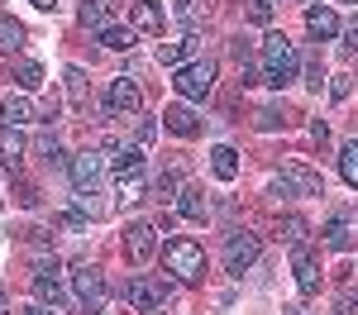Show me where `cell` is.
Here are the masks:
<instances>
[{"mask_svg": "<svg viewBox=\"0 0 358 315\" xmlns=\"http://www.w3.org/2000/svg\"><path fill=\"white\" fill-rule=\"evenodd\" d=\"M210 172H215L220 182H234V177H239V153H234L229 143H220V148L210 153Z\"/></svg>", "mask_w": 358, "mask_h": 315, "instance_id": "21", "label": "cell"}, {"mask_svg": "<svg viewBox=\"0 0 358 315\" xmlns=\"http://www.w3.org/2000/svg\"><path fill=\"white\" fill-rule=\"evenodd\" d=\"M143 110V91H138L134 77H115L110 86H106V115H115V119H129V115Z\"/></svg>", "mask_w": 358, "mask_h": 315, "instance_id": "6", "label": "cell"}, {"mask_svg": "<svg viewBox=\"0 0 358 315\" xmlns=\"http://www.w3.org/2000/svg\"><path fill=\"white\" fill-rule=\"evenodd\" d=\"M106 20H110V0H86L82 5V24L86 29H106Z\"/></svg>", "mask_w": 358, "mask_h": 315, "instance_id": "27", "label": "cell"}, {"mask_svg": "<svg viewBox=\"0 0 358 315\" xmlns=\"http://www.w3.org/2000/svg\"><path fill=\"white\" fill-rule=\"evenodd\" d=\"M196 43H201L196 34L177 38V43H158V62H163V67H187V57L196 53Z\"/></svg>", "mask_w": 358, "mask_h": 315, "instance_id": "20", "label": "cell"}, {"mask_svg": "<svg viewBox=\"0 0 358 315\" xmlns=\"http://www.w3.org/2000/svg\"><path fill=\"white\" fill-rule=\"evenodd\" d=\"M101 148H106L110 168H120V172H138L143 168V143H101Z\"/></svg>", "mask_w": 358, "mask_h": 315, "instance_id": "15", "label": "cell"}, {"mask_svg": "<svg viewBox=\"0 0 358 315\" xmlns=\"http://www.w3.org/2000/svg\"><path fill=\"white\" fill-rule=\"evenodd\" d=\"M296 72H301L296 43H292L287 34H268V38H263V82L282 91V86L296 82Z\"/></svg>", "mask_w": 358, "mask_h": 315, "instance_id": "1", "label": "cell"}, {"mask_svg": "<svg viewBox=\"0 0 358 315\" xmlns=\"http://www.w3.org/2000/svg\"><path fill=\"white\" fill-rule=\"evenodd\" d=\"M258 254H263V239L248 234V229H234L229 244H224V268H229V277H244L248 268L258 263Z\"/></svg>", "mask_w": 358, "mask_h": 315, "instance_id": "5", "label": "cell"}, {"mask_svg": "<svg viewBox=\"0 0 358 315\" xmlns=\"http://www.w3.org/2000/svg\"><path fill=\"white\" fill-rule=\"evenodd\" d=\"M134 29H143V34H163L167 29V10L158 5V0H134Z\"/></svg>", "mask_w": 358, "mask_h": 315, "instance_id": "16", "label": "cell"}, {"mask_svg": "<svg viewBox=\"0 0 358 315\" xmlns=\"http://www.w3.org/2000/svg\"><path fill=\"white\" fill-rule=\"evenodd\" d=\"M115 196H120V205H129V200H143V182H138V172H124V177H120Z\"/></svg>", "mask_w": 358, "mask_h": 315, "instance_id": "31", "label": "cell"}, {"mask_svg": "<svg viewBox=\"0 0 358 315\" xmlns=\"http://www.w3.org/2000/svg\"><path fill=\"white\" fill-rule=\"evenodd\" d=\"M349 91H354V77H330V96L334 101H349Z\"/></svg>", "mask_w": 358, "mask_h": 315, "instance_id": "34", "label": "cell"}, {"mask_svg": "<svg viewBox=\"0 0 358 315\" xmlns=\"http://www.w3.org/2000/svg\"><path fill=\"white\" fill-rule=\"evenodd\" d=\"M339 177H344L349 186H358V143H344V148H339Z\"/></svg>", "mask_w": 358, "mask_h": 315, "instance_id": "30", "label": "cell"}, {"mask_svg": "<svg viewBox=\"0 0 358 315\" xmlns=\"http://www.w3.org/2000/svg\"><path fill=\"white\" fill-rule=\"evenodd\" d=\"M306 86H310V91L330 86V72H325V62H320V57H306Z\"/></svg>", "mask_w": 358, "mask_h": 315, "instance_id": "33", "label": "cell"}, {"mask_svg": "<svg viewBox=\"0 0 358 315\" xmlns=\"http://www.w3.org/2000/svg\"><path fill=\"white\" fill-rule=\"evenodd\" d=\"M153 254H158V225L138 220V225L124 229V258H129L134 268H143V263H148Z\"/></svg>", "mask_w": 358, "mask_h": 315, "instance_id": "9", "label": "cell"}, {"mask_svg": "<svg viewBox=\"0 0 358 315\" xmlns=\"http://www.w3.org/2000/svg\"><path fill=\"white\" fill-rule=\"evenodd\" d=\"M62 86H67V101H72V110H77V115L91 110V96H86V72H82V67H67V72H62Z\"/></svg>", "mask_w": 358, "mask_h": 315, "instance_id": "19", "label": "cell"}, {"mask_svg": "<svg viewBox=\"0 0 358 315\" xmlns=\"http://www.w3.org/2000/svg\"><path fill=\"white\" fill-rule=\"evenodd\" d=\"M292 272H296L301 296H315V291H320V258L310 254L306 244H292Z\"/></svg>", "mask_w": 358, "mask_h": 315, "instance_id": "11", "label": "cell"}, {"mask_svg": "<svg viewBox=\"0 0 358 315\" xmlns=\"http://www.w3.org/2000/svg\"><path fill=\"white\" fill-rule=\"evenodd\" d=\"M124 296H129L134 311H158V306L167 301V282L163 277H143V272H138V277H129Z\"/></svg>", "mask_w": 358, "mask_h": 315, "instance_id": "10", "label": "cell"}, {"mask_svg": "<svg viewBox=\"0 0 358 315\" xmlns=\"http://www.w3.org/2000/svg\"><path fill=\"white\" fill-rule=\"evenodd\" d=\"M306 29H310V38L330 43V38H339V15H334L330 5H310L306 10Z\"/></svg>", "mask_w": 358, "mask_h": 315, "instance_id": "14", "label": "cell"}, {"mask_svg": "<svg viewBox=\"0 0 358 315\" xmlns=\"http://www.w3.org/2000/svg\"><path fill=\"white\" fill-rule=\"evenodd\" d=\"M325 244H330L334 254H349V244H354V234H349V225H344L339 215H334L330 225H325Z\"/></svg>", "mask_w": 358, "mask_h": 315, "instance_id": "25", "label": "cell"}, {"mask_svg": "<svg viewBox=\"0 0 358 315\" xmlns=\"http://www.w3.org/2000/svg\"><path fill=\"white\" fill-rule=\"evenodd\" d=\"M282 315H301V311H296V306H282Z\"/></svg>", "mask_w": 358, "mask_h": 315, "instance_id": "47", "label": "cell"}, {"mask_svg": "<svg viewBox=\"0 0 358 315\" xmlns=\"http://www.w3.org/2000/svg\"><path fill=\"white\" fill-rule=\"evenodd\" d=\"M57 225H62V229H86V215H82V210H62Z\"/></svg>", "mask_w": 358, "mask_h": 315, "instance_id": "38", "label": "cell"}, {"mask_svg": "<svg viewBox=\"0 0 358 315\" xmlns=\"http://www.w3.org/2000/svg\"><path fill=\"white\" fill-rule=\"evenodd\" d=\"M344 43H349V48H354V53H358V20H354V24H349V29H344Z\"/></svg>", "mask_w": 358, "mask_h": 315, "instance_id": "42", "label": "cell"}, {"mask_svg": "<svg viewBox=\"0 0 358 315\" xmlns=\"http://www.w3.org/2000/svg\"><path fill=\"white\" fill-rule=\"evenodd\" d=\"M153 196L158 200H177L182 196V177H177V172H163V177L153 182Z\"/></svg>", "mask_w": 358, "mask_h": 315, "instance_id": "32", "label": "cell"}, {"mask_svg": "<svg viewBox=\"0 0 358 315\" xmlns=\"http://www.w3.org/2000/svg\"><path fill=\"white\" fill-rule=\"evenodd\" d=\"M172 15H177V24L187 29V34H196V29H201V0H177Z\"/></svg>", "mask_w": 358, "mask_h": 315, "instance_id": "28", "label": "cell"}, {"mask_svg": "<svg viewBox=\"0 0 358 315\" xmlns=\"http://www.w3.org/2000/svg\"><path fill=\"white\" fill-rule=\"evenodd\" d=\"M34 153H38L48 168H72V158L62 153V143H57L53 134H38V139H34Z\"/></svg>", "mask_w": 358, "mask_h": 315, "instance_id": "22", "label": "cell"}, {"mask_svg": "<svg viewBox=\"0 0 358 315\" xmlns=\"http://www.w3.org/2000/svg\"><path fill=\"white\" fill-rule=\"evenodd\" d=\"M106 168H110V158H106V148H86L82 158H72V186L77 191H96L101 186V177H106Z\"/></svg>", "mask_w": 358, "mask_h": 315, "instance_id": "7", "label": "cell"}, {"mask_svg": "<svg viewBox=\"0 0 358 315\" xmlns=\"http://www.w3.org/2000/svg\"><path fill=\"white\" fill-rule=\"evenodd\" d=\"M163 268L177 277V282H201V277H206V254H201L196 239H167Z\"/></svg>", "mask_w": 358, "mask_h": 315, "instance_id": "2", "label": "cell"}, {"mask_svg": "<svg viewBox=\"0 0 358 315\" xmlns=\"http://www.w3.org/2000/svg\"><path fill=\"white\" fill-rule=\"evenodd\" d=\"M282 229H287V244H306V220H296V215H292Z\"/></svg>", "mask_w": 358, "mask_h": 315, "instance_id": "35", "label": "cell"}, {"mask_svg": "<svg viewBox=\"0 0 358 315\" xmlns=\"http://www.w3.org/2000/svg\"><path fill=\"white\" fill-rule=\"evenodd\" d=\"M24 315H53V311H43V306H29V311Z\"/></svg>", "mask_w": 358, "mask_h": 315, "instance_id": "45", "label": "cell"}, {"mask_svg": "<svg viewBox=\"0 0 358 315\" xmlns=\"http://www.w3.org/2000/svg\"><path fill=\"white\" fill-rule=\"evenodd\" d=\"M268 191H273V196H282V200H292V196H296V186H292L287 177H273V182H268Z\"/></svg>", "mask_w": 358, "mask_h": 315, "instance_id": "36", "label": "cell"}, {"mask_svg": "<svg viewBox=\"0 0 358 315\" xmlns=\"http://www.w3.org/2000/svg\"><path fill=\"white\" fill-rule=\"evenodd\" d=\"M172 91H177L182 101H206V96L215 91V62H210V57H196L187 67H177Z\"/></svg>", "mask_w": 358, "mask_h": 315, "instance_id": "3", "label": "cell"}, {"mask_svg": "<svg viewBox=\"0 0 358 315\" xmlns=\"http://www.w3.org/2000/svg\"><path fill=\"white\" fill-rule=\"evenodd\" d=\"M177 215H187V220H210V196H206L201 186H182V196H177Z\"/></svg>", "mask_w": 358, "mask_h": 315, "instance_id": "18", "label": "cell"}, {"mask_svg": "<svg viewBox=\"0 0 358 315\" xmlns=\"http://www.w3.org/2000/svg\"><path fill=\"white\" fill-rule=\"evenodd\" d=\"M57 272H62V263H57V258H38V263H34V291H38L43 301H53V306H77V296H67V291H62Z\"/></svg>", "mask_w": 358, "mask_h": 315, "instance_id": "8", "label": "cell"}, {"mask_svg": "<svg viewBox=\"0 0 358 315\" xmlns=\"http://www.w3.org/2000/svg\"><path fill=\"white\" fill-rule=\"evenodd\" d=\"M277 124H282V115H277L273 105H268V110H258V129H263V134H273Z\"/></svg>", "mask_w": 358, "mask_h": 315, "instance_id": "37", "label": "cell"}, {"mask_svg": "<svg viewBox=\"0 0 358 315\" xmlns=\"http://www.w3.org/2000/svg\"><path fill=\"white\" fill-rule=\"evenodd\" d=\"M101 43H106L110 53H124V48H134V29H124V24H106V29H101Z\"/></svg>", "mask_w": 358, "mask_h": 315, "instance_id": "24", "label": "cell"}, {"mask_svg": "<svg viewBox=\"0 0 358 315\" xmlns=\"http://www.w3.org/2000/svg\"><path fill=\"white\" fill-rule=\"evenodd\" d=\"M253 5H268V10H273V5H282V0H253Z\"/></svg>", "mask_w": 358, "mask_h": 315, "instance_id": "46", "label": "cell"}, {"mask_svg": "<svg viewBox=\"0 0 358 315\" xmlns=\"http://www.w3.org/2000/svg\"><path fill=\"white\" fill-rule=\"evenodd\" d=\"M24 153H29V139L20 134V124H10V119H0V163L15 172L20 163H24Z\"/></svg>", "mask_w": 358, "mask_h": 315, "instance_id": "12", "label": "cell"}, {"mask_svg": "<svg viewBox=\"0 0 358 315\" xmlns=\"http://www.w3.org/2000/svg\"><path fill=\"white\" fill-rule=\"evenodd\" d=\"M153 134H158V124H153V119H143V115H138V143H153Z\"/></svg>", "mask_w": 358, "mask_h": 315, "instance_id": "39", "label": "cell"}, {"mask_svg": "<svg viewBox=\"0 0 358 315\" xmlns=\"http://www.w3.org/2000/svg\"><path fill=\"white\" fill-rule=\"evenodd\" d=\"M0 306H5V296H0Z\"/></svg>", "mask_w": 358, "mask_h": 315, "instance_id": "48", "label": "cell"}, {"mask_svg": "<svg viewBox=\"0 0 358 315\" xmlns=\"http://www.w3.org/2000/svg\"><path fill=\"white\" fill-rule=\"evenodd\" d=\"M34 10H57V0H34Z\"/></svg>", "mask_w": 358, "mask_h": 315, "instance_id": "43", "label": "cell"}, {"mask_svg": "<svg viewBox=\"0 0 358 315\" xmlns=\"http://www.w3.org/2000/svg\"><path fill=\"white\" fill-rule=\"evenodd\" d=\"M0 48H5V53H20V48H24V24H20L15 15H0Z\"/></svg>", "mask_w": 358, "mask_h": 315, "instance_id": "23", "label": "cell"}, {"mask_svg": "<svg viewBox=\"0 0 358 315\" xmlns=\"http://www.w3.org/2000/svg\"><path fill=\"white\" fill-rule=\"evenodd\" d=\"M15 82L24 86V91H38V86H43V67H38L34 57H24V62L15 67Z\"/></svg>", "mask_w": 358, "mask_h": 315, "instance_id": "29", "label": "cell"}, {"mask_svg": "<svg viewBox=\"0 0 358 315\" xmlns=\"http://www.w3.org/2000/svg\"><path fill=\"white\" fill-rule=\"evenodd\" d=\"M72 296H77L82 315H101V311H106V272L91 268V263L72 268Z\"/></svg>", "mask_w": 358, "mask_h": 315, "instance_id": "4", "label": "cell"}, {"mask_svg": "<svg viewBox=\"0 0 358 315\" xmlns=\"http://www.w3.org/2000/svg\"><path fill=\"white\" fill-rule=\"evenodd\" d=\"M163 124H167V134H177V139H196V134H201V115H196L192 105H167Z\"/></svg>", "mask_w": 358, "mask_h": 315, "instance_id": "13", "label": "cell"}, {"mask_svg": "<svg viewBox=\"0 0 358 315\" xmlns=\"http://www.w3.org/2000/svg\"><path fill=\"white\" fill-rule=\"evenodd\" d=\"M310 139H315V143H330V124H325V119H315V124H310Z\"/></svg>", "mask_w": 358, "mask_h": 315, "instance_id": "40", "label": "cell"}, {"mask_svg": "<svg viewBox=\"0 0 358 315\" xmlns=\"http://www.w3.org/2000/svg\"><path fill=\"white\" fill-rule=\"evenodd\" d=\"M334 315H354V301H339V311Z\"/></svg>", "mask_w": 358, "mask_h": 315, "instance_id": "44", "label": "cell"}, {"mask_svg": "<svg viewBox=\"0 0 358 315\" xmlns=\"http://www.w3.org/2000/svg\"><path fill=\"white\" fill-rule=\"evenodd\" d=\"M20 205H38V191L34 186H20Z\"/></svg>", "mask_w": 358, "mask_h": 315, "instance_id": "41", "label": "cell"}, {"mask_svg": "<svg viewBox=\"0 0 358 315\" xmlns=\"http://www.w3.org/2000/svg\"><path fill=\"white\" fill-rule=\"evenodd\" d=\"M0 115H5L10 124H24V119H34V105H29V96H5Z\"/></svg>", "mask_w": 358, "mask_h": 315, "instance_id": "26", "label": "cell"}, {"mask_svg": "<svg viewBox=\"0 0 358 315\" xmlns=\"http://www.w3.org/2000/svg\"><path fill=\"white\" fill-rule=\"evenodd\" d=\"M292 186H296V196H325V182H320V172L301 168V163H287V172H282Z\"/></svg>", "mask_w": 358, "mask_h": 315, "instance_id": "17", "label": "cell"}]
</instances>
